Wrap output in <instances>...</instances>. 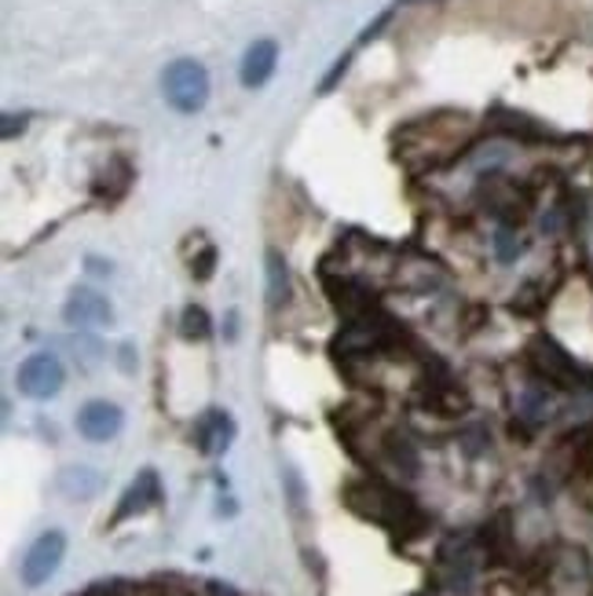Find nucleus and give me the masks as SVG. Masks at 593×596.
I'll return each instance as SVG.
<instances>
[{
	"label": "nucleus",
	"instance_id": "obj_23",
	"mask_svg": "<svg viewBox=\"0 0 593 596\" xmlns=\"http://www.w3.org/2000/svg\"><path fill=\"white\" fill-rule=\"evenodd\" d=\"M348 63H352V55H345V59H341V63H334V71H330V77H326V82L319 85V91H330V88H334V85L341 82V77H345Z\"/></svg>",
	"mask_w": 593,
	"mask_h": 596
},
{
	"label": "nucleus",
	"instance_id": "obj_2",
	"mask_svg": "<svg viewBox=\"0 0 593 596\" xmlns=\"http://www.w3.org/2000/svg\"><path fill=\"white\" fill-rule=\"evenodd\" d=\"M162 96L176 113H198L209 102V71L198 59H173L162 74Z\"/></svg>",
	"mask_w": 593,
	"mask_h": 596
},
{
	"label": "nucleus",
	"instance_id": "obj_13",
	"mask_svg": "<svg viewBox=\"0 0 593 596\" xmlns=\"http://www.w3.org/2000/svg\"><path fill=\"white\" fill-rule=\"evenodd\" d=\"M265 271H268V304L279 307L290 293V268H287V260H282L279 249H268Z\"/></svg>",
	"mask_w": 593,
	"mask_h": 596
},
{
	"label": "nucleus",
	"instance_id": "obj_4",
	"mask_svg": "<svg viewBox=\"0 0 593 596\" xmlns=\"http://www.w3.org/2000/svg\"><path fill=\"white\" fill-rule=\"evenodd\" d=\"M63 556H66V534L63 531H44L37 542L26 549V556H22V564H19L22 586H30V589L44 586V582L60 571Z\"/></svg>",
	"mask_w": 593,
	"mask_h": 596
},
{
	"label": "nucleus",
	"instance_id": "obj_8",
	"mask_svg": "<svg viewBox=\"0 0 593 596\" xmlns=\"http://www.w3.org/2000/svg\"><path fill=\"white\" fill-rule=\"evenodd\" d=\"M66 323L71 326H110V301L103 293H96L93 285H77L66 296V307H63Z\"/></svg>",
	"mask_w": 593,
	"mask_h": 596
},
{
	"label": "nucleus",
	"instance_id": "obj_11",
	"mask_svg": "<svg viewBox=\"0 0 593 596\" xmlns=\"http://www.w3.org/2000/svg\"><path fill=\"white\" fill-rule=\"evenodd\" d=\"M381 340H385L381 323H378V318L370 323V315H363V318L348 323V326L337 334V355H367V351L378 348Z\"/></svg>",
	"mask_w": 593,
	"mask_h": 596
},
{
	"label": "nucleus",
	"instance_id": "obj_15",
	"mask_svg": "<svg viewBox=\"0 0 593 596\" xmlns=\"http://www.w3.org/2000/svg\"><path fill=\"white\" fill-rule=\"evenodd\" d=\"M103 183H107V191H114V198H121V194L129 191V183H132V169L125 162H110L96 187H103Z\"/></svg>",
	"mask_w": 593,
	"mask_h": 596
},
{
	"label": "nucleus",
	"instance_id": "obj_14",
	"mask_svg": "<svg viewBox=\"0 0 593 596\" xmlns=\"http://www.w3.org/2000/svg\"><path fill=\"white\" fill-rule=\"evenodd\" d=\"M209 334H213L209 312L198 307V304H191L184 312V318H180V337H184V340H209Z\"/></svg>",
	"mask_w": 593,
	"mask_h": 596
},
{
	"label": "nucleus",
	"instance_id": "obj_7",
	"mask_svg": "<svg viewBox=\"0 0 593 596\" xmlns=\"http://www.w3.org/2000/svg\"><path fill=\"white\" fill-rule=\"evenodd\" d=\"M158 501H162V479H158L154 468H143V473L125 487L118 509H114V523H125V520H132V516H143L147 509H154Z\"/></svg>",
	"mask_w": 593,
	"mask_h": 596
},
{
	"label": "nucleus",
	"instance_id": "obj_26",
	"mask_svg": "<svg viewBox=\"0 0 593 596\" xmlns=\"http://www.w3.org/2000/svg\"><path fill=\"white\" fill-rule=\"evenodd\" d=\"M121 366H125V373H132V348H129V344L121 348Z\"/></svg>",
	"mask_w": 593,
	"mask_h": 596
},
{
	"label": "nucleus",
	"instance_id": "obj_6",
	"mask_svg": "<svg viewBox=\"0 0 593 596\" xmlns=\"http://www.w3.org/2000/svg\"><path fill=\"white\" fill-rule=\"evenodd\" d=\"M121 429H125V410L118 403L93 399V403L77 410V432H82L88 443H110Z\"/></svg>",
	"mask_w": 593,
	"mask_h": 596
},
{
	"label": "nucleus",
	"instance_id": "obj_3",
	"mask_svg": "<svg viewBox=\"0 0 593 596\" xmlns=\"http://www.w3.org/2000/svg\"><path fill=\"white\" fill-rule=\"evenodd\" d=\"M63 381H66V370L63 362L55 359L52 351H33L30 359L19 362L15 370V384L22 395L30 399H52L63 392Z\"/></svg>",
	"mask_w": 593,
	"mask_h": 596
},
{
	"label": "nucleus",
	"instance_id": "obj_25",
	"mask_svg": "<svg viewBox=\"0 0 593 596\" xmlns=\"http://www.w3.org/2000/svg\"><path fill=\"white\" fill-rule=\"evenodd\" d=\"M205 593L209 596H238L231 586H224V582H205Z\"/></svg>",
	"mask_w": 593,
	"mask_h": 596
},
{
	"label": "nucleus",
	"instance_id": "obj_22",
	"mask_svg": "<svg viewBox=\"0 0 593 596\" xmlns=\"http://www.w3.org/2000/svg\"><path fill=\"white\" fill-rule=\"evenodd\" d=\"M26 121H30V113H19V118H15V113H8V118H4V140H15V132L26 129Z\"/></svg>",
	"mask_w": 593,
	"mask_h": 596
},
{
	"label": "nucleus",
	"instance_id": "obj_16",
	"mask_svg": "<svg viewBox=\"0 0 593 596\" xmlns=\"http://www.w3.org/2000/svg\"><path fill=\"white\" fill-rule=\"evenodd\" d=\"M520 414L528 421H542L546 414H550V395L539 392V388H528L520 399Z\"/></svg>",
	"mask_w": 593,
	"mask_h": 596
},
{
	"label": "nucleus",
	"instance_id": "obj_20",
	"mask_svg": "<svg viewBox=\"0 0 593 596\" xmlns=\"http://www.w3.org/2000/svg\"><path fill=\"white\" fill-rule=\"evenodd\" d=\"M389 454H392V462H396V465H403V468H407V473H410V476H414V473H418V462H414V451H410V446H407L403 440H392V443H389Z\"/></svg>",
	"mask_w": 593,
	"mask_h": 596
},
{
	"label": "nucleus",
	"instance_id": "obj_19",
	"mask_svg": "<svg viewBox=\"0 0 593 596\" xmlns=\"http://www.w3.org/2000/svg\"><path fill=\"white\" fill-rule=\"evenodd\" d=\"M213 268H216V249L205 246L202 253L191 260V274H195V282H209L213 279Z\"/></svg>",
	"mask_w": 593,
	"mask_h": 596
},
{
	"label": "nucleus",
	"instance_id": "obj_17",
	"mask_svg": "<svg viewBox=\"0 0 593 596\" xmlns=\"http://www.w3.org/2000/svg\"><path fill=\"white\" fill-rule=\"evenodd\" d=\"M495 249H498V260L502 263H513L520 257V238L509 231V227H498L495 231Z\"/></svg>",
	"mask_w": 593,
	"mask_h": 596
},
{
	"label": "nucleus",
	"instance_id": "obj_1",
	"mask_svg": "<svg viewBox=\"0 0 593 596\" xmlns=\"http://www.w3.org/2000/svg\"><path fill=\"white\" fill-rule=\"evenodd\" d=\"M345 506L363 516V520H374L381 527H399L407 516H414V506H410L407 495L378 484V479H356L345 490Z\"/></svg>",
	"mask_w": 593,
	"mask_h": 596
},
{
	"label": "nucleus",
	"instance_id": "obj_21",
	"mask_svg": "<svg viewBox=\"0 0 593 596\" xmlns=\"http://www.w3.org/2000/svg\"><path fill=\"white\" fill-rule=\"evenodd\" d=\"M77 596H132L129 586H121V582H99V586H88L85 593Z\"/></svg>",
	"mask_w": 593,
	"mask_h": 596
},
{
	"label": "nucleus",
	"instance_id": "obj_9",
	"mask_svg": "<svg viewBox=\"0 0 593 596\" xmlns=\"http://www.w3.org/2000/svg\"><path fill=\"white\" fill-rule=\"evenodd\" d=\"M276 66H279V44L271 37H260L246 48L238 77H242L246 88H265L271 82V74H276Z\"/></svg>",
	"mask_w": 593,
	"mask_h": 596
},
{
	"label": "nucleus",
	"instance_id": "obj_18",
	"mask_svg": "<svg viewBox=\"0 0 593 596\" xmlns=\"http://www.w3.org/2000/svg\"><path fill=\"white\" fill-rule=\"evenodd\" d=\"M71 351H74V359H85L88 366H96L103 359V348H99L96 337H74L71 340Z\"/></svg>",
	"mask_w": 593,
	"mask_h": 596
},
{
	"label": "nucleus",
	"instance_id": "obj_5",
	"mask_svg": "<svg viewBox=\"0 0 593 596\" xmlns=\"http://www.w3.org/2000/svg\"><path fill=\"white\" fill-rule=\"evenodd\" d=\"M528 359L535 366V373H539L542 381L557 384V388H575L579 377H583V373H579L575 359L553 337H535L531 348H528Z\"/></svg>",
	"mask_w": 593,
	"mask_h": 596
},
{
	"label": "nucleus",
	"instance_id": "obj_12",
	"mask_svg": "<svg viewBox=\"0 0 593 596\" xmlns=\"http://www.w3.org/2000/svg\"><path fill=\"white\" fill-rule=\"evenodd\" d=\"M55 487H60L63 498L85 501V498H96L99 495L103 476L96 473V468H88V465H74V468H63L60 479H55Z\"/></svg>",
	"mask_w": 593,
	"mask_h": 596
},
{
	"label": "nucleus",
	"instance_id": "obj_10",
	"mask_svg": "<svg viewBox=\"0 0 593 596\" xmlns=\"http://www.w3.org/2000/svg\"><path fill=\"white\" fill-rule=\"evenodd\" d=\"M195 440H198V451L202 454H209V457L224 454L227 446L235 443V418L224 414V410H209V414L198 421Z\"/></svg>",
	"mask_w": 593,
	"mask_h": 596
},
{
	"label": "nucleus",
	"instance_id": "obj_24",
	"mask_svg": "<svg viewBox=\"0 0 593 596\" xmlns=\"http://www.w3.org/2000/svg\"><path fill=\"white\" fill-rule=\"evenodd\" d=\"M147 596H195V593L184 589V586H154Z\"/></svg>",
	"mask_w": 593,
	"mask_h": 596
}]
</instances>
